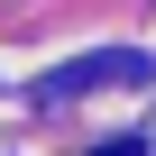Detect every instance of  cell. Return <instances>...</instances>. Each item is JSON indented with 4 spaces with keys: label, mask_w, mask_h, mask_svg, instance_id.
<instances>
[{
    "label": "cell",
    "mask_w": 156,
    "mask_h": 156,
    "mask_svg": "<svg viewBox=\"0 0 156 156\" xmlns=\"http://www.w3.org/2000/svg\"><path fill=\"white\" fill-rule=\"evenodd\" d=\"M147 55L138 46H101V55H73L64 73H46V101H73V92H101V83H147Z\"/></svg>",
    "instance_id": "1"
},
{
    "label": "cell",
    "mask_w": 156,
    "mask_h": 156,
    "mask_svg": "<svg viewBox=\"0 0 156 156\" xmlns=\"http://www.w3.org/2000/svg\"><path fill=\"white\" fill-rule=\"evenodd\" d=\"M92 156H138V138H110V147H92Z\"/></svg>",
    "instance_id": "2"
}]
</instances>
